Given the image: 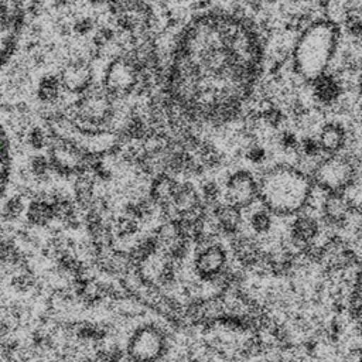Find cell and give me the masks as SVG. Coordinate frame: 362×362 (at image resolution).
Masks as SVG:
<instances>
[{"mask_svg": "<svg viewBox=\"0 0 362 362\" xmlns=\"http://www.w3.org/2000/svg\"><path fill=\"white\" fill-rule=\"evenodd\" d=\"M266 33L233 6H209L187 18L174 37L164 96L198 132L242 122L266 62Z\"/></svg>", "mask_w": 362, "mask_h": 362, "instance_id": "obj_1", "label": "cell"}, {"mask_svg": "<svg viewBox=\"0 0 362 362\" xmlns=\"http://www.w3.org/2000/svg\"><path fill=\"white\" fill-rule=\"evenodd\" d=\"M341 25L318 14L300 30L293 41L288 72L294 85L304 86L328 72L342 42Z\"/></svg>", "mask_w": 362, "mask_h": 362, "instance_id": "obj_2", "label": "cell"}, {"mask_svg": "<svg viewBox=\"0 0 362 362\" xmlns=\"http://www.w3.org/2000/svg\"><path fill=\"white\" fill-rule=\"evenodd\" d=\"M257 199L264 209L280 216L303 211L314 194L310 173L291 161H276L257 174Z\"/></svg>", "mask_w": 362, "mask_h": 362, "instance_id": "obj_3", "label": "cell"}, {"mask_svg": "<svg viewBox=\"0 0 362 362\" xmlns=\"http://www.w3.org/2000/svg\"><path fill=\"white\" fill-rule=\"evenodd\" d=\"M310 175L318 189L345 194L359 182V156L349 151L324 156L313 165Z\"/></svg>", "mask_w": 362, "mask_h": 362, "instance_id": "obj_4", "label": "cell"}, {"mask_svg": "<svg viewBox=\"0 0 362 362\" xmlns=\"http://www.w3.org/2000/svg\"><path fill=\"white\" fill-rule=\"evenodd\" d=\"M221 191L232 206H246L257 199V174L247 167L226 170Z\"/></svg>", "mask_w": 362, "mask_h": 362, "instance_id": "obj_5", "label": "cell"}, {"mask_svg": "<svg viewBox=\"0 0 362 362\" xmlns=\"http://www.w3.org/2000/svg\"><path fill=\"white\" fill-rule=\"evenodd\" d=\"M304 86L308 88L310 106L322 113L332 110L346 93L342 78L329 71Z\"/></svg>", "mask_w": 362, "mask_h": 362, "instance_id": "obj_6", "label": "cell"}, {"mask_svg": "<svg viewBox=\"0 0 362 362\" xmlns=\"http://www.w3.org/2000/svg\"><path fill=\"white\" fill-rule=\"evenodd\" d=\"M24 11L21 4H0V64L11 52L23 25Z\"/></svg>", "mask_w": 362, "mask_h": 362, "instance_id": "obj_7", "label": "cell"}, {"mask_svg": "<svg viewBox=\"0 0 362 362\" xmlns=\"http://www.w3.org/2000/svg\"><path fill=\"white\" fill-rule=\"evenodd\" d=\"M315 137L318 140L322 157L334 156L346 150L351 140L349 127L339 119H325L318 127Z\"/></svg>", "mask_w": 362, "mask_h": 362, "instance_id": "obj_8", "label": "cell"}, {"mask_svg": "<svg viewBox=\"0 0 362 362\" xmlns=\"http://www.w3.org/2000/svg\"><path fill=\"white\" fill-rule=\"evenodd\" d=\"M178 209L182 212L194 211L201 201V194L192 180H182L177 184L173 198H171Z\"/></svg>", "mask_w": 362, "mask_h": 362, "instance_id": "obj_9", "label": "cell"}, {"mask_svg": "<svg viewBox=\"0 0 362 362\" xmlns=\"http://www.w3.org/2000/svg\"><path fill=\"white\" fill-rule=\"evenodd\" d=\"M225 262V253L218 246H211L206 250H204L198 259H197V267L198 272L204 276H211L221 270Z\"/></svg>", "mask_w": 362, "mask_h": 362, "instance_id": "obj_10", "label": "cell"}, {"mask_svg": "<svg viewBox=\"0 0 362 362\" xmlns=\"http://www.w3.org/2000/svg\"><path fill=\"white\" fill-rule=\"evenodd\" d=\"M11 173V156H10V143L7 134L0 124V198L3 197Z\"/></svg>", "mask_w": 362, "mask_h": 362, "instance_id": "obj_11", "label": "cell"}, {"mask_svg": "<svg viewBox=\"0 0 362 362\" xmlns=\"http://www.w3.org/2000/svg\"><path fill=\"white\" fill-rule=\"evenodd\" d=\"M270 150L262 141H250L242 147V157L252 165L264 167L269 163Z\"/></svg>", "mask_w": 362, "mask_h": 362, "instance_id": "obj_12", "label": "cell"}, {"mask_svg": "<svg viewBox=\"0 0 362 362\" xmlns=\"http://www.w3.org/2000/svg\"><path fill=\"white\" fill-rule=\"evenodd\" d=\"M317 232V223L308 216H300L294 223V238L298 240H307Z\"/></svg>", "mask_w": 362, "mask_h": 362, "instance_id": "obj_13", "label": "cell"}, {"mask_svg": "<svg viewBox=\"0 0 362 362\" xmlns=\"http://www.w3.org/2000/svg\"><path fill=\"white\" fill-rule=\"evenodd\" d=\"M199 194L202 198H205V201L214 204L222 195L221 184L215 178H206V180H204V182L201 185Z\"/></svg>", "mask_w": 362, "mask_h": 362, "instance_id": "obj_14", "label": "cell"}, {"mask_svg": "<svg viewBox=\"0 0 362 362\" xmlns=\"http://www.w3.org/2000/svg\"><path fill=\"white\" fill-rule=\"evenodd\" d=\"M250 222H252V226L259 230V232H263L269 228L270 225V212L267 209H262V211H256L252 218H250Z\"/></svg>", "mask_w": 362, "mask_h": 362, "instance_id": "obj_15", "label": "cell"}]
</instances>
